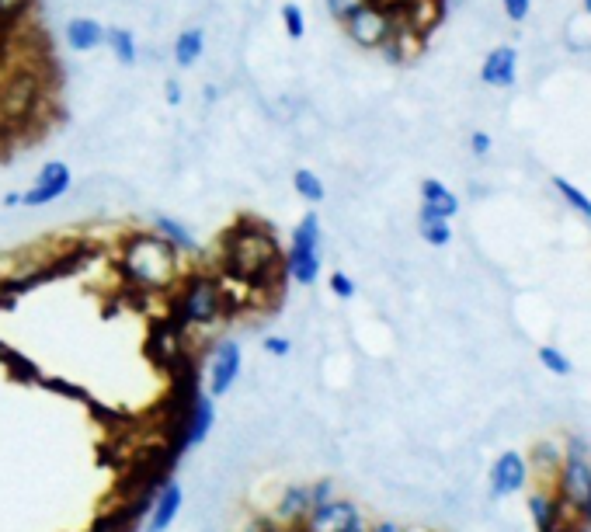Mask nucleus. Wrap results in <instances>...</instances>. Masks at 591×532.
<instances>
[{"mask_svg":"<svg viewBox=\"0 0 591 532\" xmlns=\"http://www.w3.org/2000/svg\"><path fill=\"white\" fill-rule=\"evenodd\" d=\"M70 188H74V171H70L67 160H46L35 171L32 185L21 192V202L28 209H46L53 202H60L63 195H70Z\"/></svg>","mask_w":591,"mask_h":532,"instance_id":"obj_6","label":"nucleus"},{"mask_svg":"<svg viewBox=\"0 0 591 532\" xmlns=\"http://www.w3.org/2000/svg\"><path fill=\"white\" fill-rule=\"evenodd\" d=\"M372 532H407V529H400V526H393V522H383V526H376Z\"/></svg>","mask_w":591,"mask_h":532,"instance_id":"obj_33","label":"nucleus"},{"mask_svg":"<svg viewBox=\"0 0 591 532\" xmlns=\"http://www.w3.org/2000/svg\"><path fill=\"white\" fill-rule=\"evenodd\" d=\"M518 77V49L515 46H494L480 63V80L487 87H512Z\"/></svg>","mask_w":591,"mask_h":532,"instance_id":"obj_12","label":"nucleus"},{"mask_svg":"<svg viewBox=\"0 0 591 532\" xmlns=\"http://www.w3.org/2000/svg\"><path fill=\"white\" fill-rule=\"evenodd\" d=\"M341 532H369V529H366V522H362V519H355L352 526H345Z\"/></svg>","mask_w":591,"mask_h":532,"instance_id":"obj_32","label":"nucleus"},{"mask_svg":"<svg viewBox=\"0 0 591 532\" xmlns=\"http://www.w3.org/2000/svg\"><path fill=\"white\" fill-rule=\"evenodd\" d=\"M327 286H331V293L338 296V300H352V296H355V279L348 272H331Z\"/></svg>","mask_w":591,"mask_h":532,"instance_id":"obj_25","label":"nucleus"},{"mask_svg":"<svg viewBox=\"0 0 591 532\" xmlns=\"http://www.w3.org/2000/svg\"><path fill=\"white\" fill-rule=\"evenodd\" d=\"M105 32L108 28L101 25L98 18L77 14V18H70L67 28H63V39H67V46L74 49V53H98V49L105 46Z\"/></svg>","mask_w":591,"mask_h":532,"instance_id":"obj_13","label":"nucleus"},{"mask_svg":"<svg viewBox=\"0 0 591 532\" xmlns=\"http://www.w3.org/2000/svg\"><path fill=\"white\" fill-rule=\"evenodd\" d=\"M355 519H362V512L352 505V501H320L310 512L303 515V529L306 532H341L345 526H352Z\"/></svg>","mask_w":591,"mask_h":532,"instance_id":"obj_9","label":"nucleus"},{"mask_svg":"<svg viewBox=\"0 0 591 532\" xmlns=\"http://www.w3.org/2000/svg\"><path fill=\"white\" fill-rule=\"evenodd\" d=\"M293 192L303 202H310V206H320V202L327 199L324 178H320L317 171H310V167H296L293 171Z\"/></svg>","mask_w":591,"mask_h":532,"instance_id":"obj_20","label":"nucleus"},{"mask_svg":"<svg viewBox=\"0 0 591 532\" xmlns=\"http://www.w3.org/2000/svg\"><path fill=\"white\" fill-rule=\"evenodd\" d=\"M216 425V397H209L206 390H195L188 397V418H185V439L181 449H199L202 442L213 435Z\"/></svg>","mask_w":591,"mask_h":532,"instance_id":"obj_8","label":"nucleus"},{"mask_svg":"<svg viewBox=\"0 0 591 532\" xmlns=\"http://www.w3.org/2000/svg\"><path fill=\"white\" fill-rule=\"evenodd\" d=\"M529 512H532V522H536V532H550V522H553V494H546V491L529 494Z\"/></svg>","mask_w":591,"mask_h":532,"instance_id":"obj_23","label":"nucleus"},{"mask_svg":"<svg viewBox=\"0 0 591 532\" xmlns=\"http://www.w3.org/2000/svg\"><path fill=\"white\" fill-rule=\"evenodd\" d=\"M4 289H7V282H4V279H0V300H4Z\"/></svg>","mask_w":591,"mask_h":532,"instance_id":"obj_34","label":"nucleus"},{"mask_svg":"<svg viewBox=\"0 0 591 532\" xmlns=\"http://www.w3.org/2000/svg\"><path fill=\"white\" fill-rule=\"evenodd\" d=\"M105 46L112 49V60L119 63V67H136V63H140V39H136L133 28L112 25L105 32Z\"/></svg>","mask_w":591,"mask_h":532,"instance_id":"obj_15","label":"nucleus"},{"mask_svg":"<svg viewBox=\"0 0 591 532\" xmlns=\"http://www.w3.org/2000/svg\"><path fill=\"white\" fill-rule=\"evenodd\" d=\"M261 348H265V355H272V359H286V355L293 352V341L282 338V334H268V338L261 341Z\"/></svg>","mask_w":591,"mask_h":532,"instance_id":"obj_27","label":"nucleus"},{"mask_svg":"<svg viewBox=\"0 0 591 532\" xmlns=\"http://www.w3.org/2000/svg\"><path fill=\"white\" fill-rule=\"evenodd\" d=\"M0 206H4V209H18V206H25V202H21V192H7L4 199H0Z\"/></svg>","mask_w":591,"mask_h":532,"instance_id":"obj_31","label":"nucleus"},{"mask_svg":"<svg viewBox=\"0 0 591 532\" xmlns=\"http://www.w3.org/2000/svg\"><path fill=\"white\" fill-rule=\"evenodd\" d=\"M178 258L181 254L167 244L160 233H136L122 251V268L140 289H171L178 279Z\"/></svg>","mask_w":591,"mask_h":532,"instance_id":"obj_1","label":"nucleus"},{"mask_svg":"<svg viewBox=\"0 0 591 532\" xmlns=\"http://www.w3.org/2000/svg\"><path fill=\"white\" fill-rule=\"evenodd\" d=\"M421 206H428L432 213H439L445 216V220H452V216L459 213V199H456V192H452L449 185H442L439 178H425L421 181Z\"/></svg>","mask_w":591,"mask_h":532,"instance_id":"obj_17","label":"nucleus"},{"mask_svg":"<svg viewBox=\"0 0 591 532\" xmlns=\"http://www.w3.org/2000/svg\"><path fill=\"white\" fill-rule=\"evenodd\" d=\"M320 268H324V230H320L317 213H306L289 237L286 272L299 289H313L320 279Z\"/></svg>","mask_w":591,"mask_h":532,"instance_id":"obj_2","label":"nucleus"},{"mask_svg":"<svg viewBox=\"0 0 591 532\" xmlns=\"http://www.w3.org/2000/svg\"><path fill=\"white\" fill-rule=\"evenodd\" d=\"M324 4H327V14H331V18L341 25V21H345L348 14L359 11V7H362V4H369V0H324Z\"/></svg>","mask_w":591,"mask_h":532,"instance_id":"obj_26","label":"nucleus"},{"mask_svg":"<svg viewBox=\"0 0 591 532\" xmlns=\"http://www.w3.org/2000/svg\"><path fill=\"white\" fill-rule=\"evenodd\" d=\"M164 98H167V105H174V108H178L181 101H185V94H181V84H178V80H171V77L164 80Z\"/></svg>","mask_w":591,"mask_h":532,"instance_id":"obj_30","label":"nucleus"},{"mask_svg":"<svg viewBox=\"0 0 591 532\" xmlns=\"http://www.w3.org/2000/svg\"><path fill=\"white\" fill-rule=\"evenodd\" d=\"M206 56V32H202L199 25H192V28H181L178 35H174V42H171V60H174V67H181V70H192L195 63Z\"/></svg>","mask_w":591,"mask_h":532,"instance_id":"obj_14","label":"nucleus"},{"mask_svg":"<svg viewBox=\"0 0 591 532\" xmlns=\"http://www.w3.org/2000/svg\"><path fill=\"white\" fill-rule=\"evenodd\" d=\"M501 7H505L508 21H525L532 11V0H501Z\"/></svg>","mask_w":591,"mask_h":532,"instance_id":"obj_28","label":"nucleus"},{"mask_svg":"<svg viewBox=\"0 0 591 532\" xmlns=\"http://www.w3.org/2000/svg\"><path fill=\"white\" fill-rule=\"evenodd\" d=\"M397 25L400 21L393 18L390 7H379V4H362L359 11H352L341 21L345 35L362 49H379L393 32H397Z\"/></svg>","mask_w":591,"mask_h":532,"instance_id":"obj_5","label":"nucleus"},{"mask_svg":"<svg viewBox=\"0 0 591 532\" xmlns=\"http://www.w3.org/2000/svg\"><path fill=\"white\" fill-rule=\"evenodd\" d=\"M557 494L567 498L585 519V505L591 494V449L585 439H571L560 459V473H557Z\"/></svg>","mask_w":591,"mask_h":532,"instance_id":"obj_4","label":"nucleus"},{"mask_svg":"<svg viewBox=\"0 0 591 532\" xmlns=\"http://www.w3.org/2000/svg\"><path fill=\"white\" fill-rule=\"evenodd\" d=\"M581 4H585V11L591 14V0H581Z\"/></svg>","mask_w":591,"mask_h":532,"instance_id":"obj_35","label":"nucleus"},{"mask_svg":"<svg viewBox=\"0 0 591 532\" xmlns=\"http://www.w3.org/2000/svg\"><path fill=\"white\" fill-rule=\"evenodd\" d=\"M470 150H473V157H487V153H491V136L487 133H470Z\"/></svg>","mask_w":591,"mask_h":532,"instance_id":"obj_29","label":"nucleus"},{"mask_svg":"<svg viewBox=\"0 0 591 532\" xmlns=\"http://www.w3.org/2000/svg\"><path fill=\"white\" fill-rule=\"evenodd\" d=\"M553 188H557L560 199H564L567 206L574 209V213H581V216H585V220H591V199H588L585 192H581L578 185H571V181H567V178H560V174H553Z\"/></svg>","mask_w":591,"mask_h":532,"instance_id":"obj_22","label":"nucleus"},{"mask_svg":"<svg viewBox=\"0 0 591 532\" xmlns=\"http://www.w3.org/2000/svg\"><path fill=\"white\" fill-rule=\"evenodd\" d=\"M279 21H282V32H286L293 42L306 39V28H310V21H306V11L299 4H282L279 7Z\"/></svg>","mask_w":591,"mask_h":532,"instance_id":"obj_21","label":"nucleus"},{"mask_svg":"<svg viewBox=\"0 0 591 532\" xmlns=\"http://www.w3.org/2000/svg\"><path fill=\"white\" fill-rule=\"evenodd\" d=\"M223 317V286L209 275L192 279L178 296V327H209Z\"/></svg>","mask_w":591,"mask_h":532,"instance_id":"obj_3","label":"nucleus"},{"mask_svg":"<svg viewBox=\"0 0 591 532\" xmlns=\"http://www.w3.org/2000/svg\"><path fill=\"white\" fill-rule=\"evenodd\" d=\"M181 505H185V491H181V484L178 480H164L157 498H153L150 512H147V526H143V532H167L171 529V522L178 519Z\"/></svg>","mask_w":591,"mask_h":532,"instance_id":"obj_11","label":"nucleus"},{"mask_svg":"<svg viewBox=\"0 0 591 532\" xmlns=\"http://www.w3.org/2000/svg\"><path fill=\"white\" fill-rule=\"evenodd\" d=\"M240 369H244V348L237 341H220L209 355V373H206V393L223 400L226 393L237 386Z\"/></svg>","mask_w":591,"mask_h":532,"instance_id":"obj_7","label":"nucleus"},{"mask_svg":"<svg viewBox=\"0 0 591 532\" xmlns=\"http://www.w3.org/2000/svg\"><path fill=\"white\" fill-rule=\"evenodd\" d=\"M536 355H539V362L546 366V373H553V376H571V359H567V355L560 352L557 345H543Z\"/></svg>","mask_w":591,"mask_h":532,"instance_id":"obj_24","label":"nucleus"},{"mask_svg":"<svg viewBox=\"0 0 591 532\" xmlns=\"http://www.w3.org/2000/svg\"><path fill=\"white\" fill-rule=\"evenodd\" d=\"M418 233L428 247H445L452 240V223L445 220V216L432 213L428 206H421L418 209Z\"/></svg>","mask_w":591,"mask_h":532,"instance_id":"obj_18","label":"nucleus"},{"mask_svg":"<svg viewBox=\"0 0 591 532\" xmlns=\"http://www.w3.org/2000/svg\"><path fill=\"white\" fill-rule=\"evenodd\" d=\"M529 484V463L518 453H501L491 463V494L494 498H512Z\"/></svg>","mask_w":591,"mask_h":532,"instance_id":"obj_10","label":"nucleus"},{"mask_svg":"<svg viewBox=\"0 0 591 532\" xmlns=\"http://www.w3.org/2000/svg\"><path fill=\"white\" fill-rule=\"evenodd\" d=\"M310 508H313L310 484H296V487H289V491L282 494L279 508H275V519H282V522H296V519H303V515L310 512Z\"/></svg>","mask_w":591,"mask_h":532,"instance_id":"obj_19","label":"nucleus"},{"mask_svg":"<svg viewBox=\"0 0 591 532\" xmlns=\"http://www.w3.org/2000/svg\"><path fill=\"white\" fill-rule=\"evenodd\" d=\"M153 233H160V237H164L178 254L199 251V237L192 233V227L181 223V220H174V216H153Z\"/></svg>","mask_w":591,"mask_h":532,"instance_id":"obj_16","label":"nucleus"}]
</instances>
